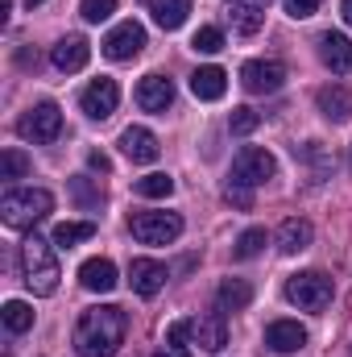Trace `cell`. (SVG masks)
<instances>
[{
  "instance_id": "1",
  "label": "cell",
  "mask_w": 352,
  "mask_h": 357,
  "mask_svg": "<svg viewBox=\"0 0 352 357\" xmlns=\"http://www.w3.org/2000/svg\"><path fill=\"white\" fill-rule=\"evenodd\" d=\"M125 333H129V316L125 307L116 303H99L88 307L75 324V354L79 357H116V349L125 345Z\"/></svg>"
},
{
  "instance_id": "2",
  "label": "cell",
  "mask_w": 352,
  "mask_h": 357,
  "mask_svg": "<svg viewBox=\"0 0 352 357\" xmlns=\"http://www.w3.org/2000/svg\"><path fill=\"white\" fill-rule=\"evenodd\" d=\"M21 278L33 295H54L58 291V258H54V241H42V237H25L21 241Z\"/></svg>"
},
{
  "instance_id": "3",
  "label": "cell",
  "mask_w": 352,
  "mask_h": 357,
  "mask_svg": "<svg viewBox=\"0 0 352 357\" xmlns=\"http://www.w3.org/2000/svg\"><path fill=\"white\" fill-rule=\"evenodd\" d=\"M50 212H54V195L46 187H17L0 195V220L8 229H33Z\"/></svg>"
},
{
  "instance_id": "4",
  "label": "cell",
  "mask_w": 352,
  "mask_h": 357,
  "mask_svg": "<svg viewBox=\"0 0 352 357\" xmlns=\"http://www.w3.org/2000/svg\"><path fill=\"white\" fill-rule=\"evenodd\" d=\"M332 295H336V287L323 270H303V274L286 278V299L303 312H323L332 303Z\"/></svg>"
},
{
  "instance_id": "5",
  "label": "cell",
  "mask_w": 352,
  "mask_h": 357,
  "mask_svg": "<svg viewBox=\"0 0 352 357\" xmlns=\"http://www.w3.org/2000/svg\"><path fill=\"white\" fill-rule=\"evenodd\" d=\"M129 233L141 245H170V241L182 237V216L178 212H133Z\"/></svg>"
},
{
  "instance_id": "6",
  "label": "cell",
  "mask_w": 352,
  "mask_h": 357,
  "mask_svg": "<svg viewBox=\"0 0 352 357\" xmlns=\"http://www.w3.org/2000/svg\"><path fill=\"white\" fill-rule=\"evenodd\" d=\"M273 175H278V162L262 146H241V154L232 158V183H241V187H262Z\"/></svg>"
},
{
  "instance_id": "7",
  "label": "cell",
  "mask_w": 352,
  "mask_h": 357,
  "mask_svg": "<svg viewBox=\"0 0 352 357\" xmlns=\"http://www.w3.org/2000/svg\"><path fill=\"white\" fill-rule=\"evenodd\" d=\"M17 133H21L25 142H54V137L63 133V112H58V104H50V100L33 104V108L17 121Z\"/></svg>"
},
{
  "instance_id": "8",
  "label": "cell",
  "mask_w": 352,
  "mask_h": 357,
  "mask_svg": "<svg viewBox=\"0 0 352 357\" xmlns=\"http://www.w3.org/2000/svg\"><path fill=\"white\" fill-rule=\"evenodd\" d=\"M282 84H286V67L278 59H253L241 67V88L249 96H273Z\"/></svg>"
},
{
  "instance_id": "9",
  "label": "cell",
  "mask_w": 352,
  "mask_h": 357,
  "mask_svg": "<svg viewBox=\"0 0 352 357\" xmlns=\"http://www.w3.org/2000/svg\"><path fill=\"white\" fill-rule=\"evenodd\" d=\"M145 50V29H141V21H120L108 38H104V54L112 59V63H129V59H137Z\"/></svg>"
},
{
  "instance_id": "10",
  "label": "cell",
  "mask_w": 352,
  "mask_h": 357,
  "mask_svg": "<svg viewBox=\"0 0 352 357\" xmlns=\"http://www.w3.org/2000/svg\"><path fill=\"white\" fill-rule=\"evenodd\" d=\"M79 104H83V112H88L91 121H108V116L116 112V104H120L116 79H108V75L91 79L88 88H83V96H79Z\"/></svg>"
},
{
  "instance_id": "11",
  "label": "cell",
  "mask_w": 352,
  "mask_h": 357,
  "mask_svg": "<svg viewBox=\"0 0 352 357\" xmlns=\"http://www.w3.org/2000/svg\"><path fill=\"white\" fill-rule=\"evenodd\" d=\"M166 278H170L166 266H162V262H154V258H133V262H129V282H133V291H137V295H145V299H150V295H158V291L166 287Z\"/></svg>"
},
{
  "instance_id": "12",
  "label": "cell",
  "mask_w": 352,
  "mask_h": 357,
  "mask_svg": "<svg viewBox=\"0 0 352 357\" xmlns=\"http://www.w3.org/2000/svg\"><path fill=\"white\" fill-rule=\"evenodd\" d=\"M54 67L58 71H67V75H75V71H83L88 67V59H91V42L83 38V33H67L58 46H54Z\"/></svg>"
},
{
  "instance_id": "13",
  "label": "cell",
  "mask_w": 352,
  "mask_h": 357,
  "mask_svg": "<svg viewBox=\"0 0 352 357\" xmlns=\"http://www.w3.org/2000/svg\"><path fill=\"white\" fill-rule=\"evenodd\" d=\"M120 150H125L129 162H154V158L162 154L158 137H154L150 129H141V125H129V129L120 133Z\"/></svg>"
},
{
  "instance_id": "14",
  "label": "cell",
  "mask_w": 352,
  "mask_h": 357,
  "mask_svg": "<svg viewBox=\"0 0 352 357\" xmlns=\"http://www.w3.org/2000/svg\"><path fill=\"white\" fill-rule=\"evenodd\" d=\"M265 345H269L273 354H298V349L307 345V328H303L298 320H273V324L265 328Z\"/></svg>"
},
{
  "instance_id": "15",
  "label": "cell",
  "mask_w": 352,
  "mask_h": 357,
  "mask_svg": "<svg viewBox=\"0 0 352 357\" xmlns=\"http://www.w3.org/2000/svg\"><path fill=\"white\" fill-rule=\"evenodd\" d=\"M315 104H319V112H323L328 121L344 125L352 116V88L349 84H328V88L315 91Z\"/></svg>"
},
{
  "instance_id": "16",
  "label": "cell",
  "mask_w": 352,
  "mask_h": 357,
  "mask_svg": "<svg viewBox=\"0 0 352 357\" xmlns=\"http://www.w3.org/2000/svg\"><path fill=\"white\" fill-rule=\"evenodd\" d=\"M137 104H141L145 112H166V108L175 104V84H170L166 75H145V79L137 84Z\"/></svg>"
},
{
  "instance_id": "17",
  "label": "cell",
  "mask_w": 352,
  "mask_h": 357,
  "mask_svg": "<svg viewBox=\"0 0 352 357\" xmlns=\"http://www.w3.org/2000/svg\"><path fill=\"white\" fill-rule=\"evenodd\" d=\"M311 241H315V229H311V220H303V216H290V220H282V229H278V250H282V254H303Z\"/></svg>"
},
{
  "instance_id": "18",
  "label": "cell",
  "mask_w": 352,
  "mask_h": 357,
  "mask_svg": "<svg viewBox=\"0 0 352 357\" xmlns=\"http://www.w3.org/2000/svg\"><path fill=\"white\" fill-rule=\"evenodd\" d=\"M195 345H199V349H207V354H220V349L228 345V324H224V316H220V312H211V316H199V320H195Z\"/></svg>"
},
{
  "instance_id": "19",
  "label": "cell",
  "mask_w": 352,
  "mask_h": 357,
  "mask_svg": "<svg viewBox=\"0 0 352 357\" xmlns=\"http://www.w3.org/2000/svg\"><path fill=\"white\" fill-rule=\"evenodd\" d=\"M79 282L88 287V291H99V295H108L120 278H116V266H112V258H88L83 266H79Z\"/></svg>"
},
{
  "instance_id": "20",
  "label": "cell",
  "mask_w": 352,
  "mask_h": 357,
  "mask_svg": "<svg viewBox=\"0 0 352 357\" xmlns=\"http://www.w3.org/2000/svg\"><path fill=\"white\" fill-rule=\"evenodd\" d=\"M319 59H323L336 75H344L352 67V42L344 33H323V38H319Z\"/></svg>"
},
{
  "instance_id": "21",
  "label": "cell",
  "mask_w": 352,
  "mask_h": 357,
  "mask_svg": "<svg viewBox=\"0 0 352 357\" xmlns=\"http://www.w3.org/2000/svg\"><path fill=\"white\" fill-rule=\"evenodd\" d=\"M191 91H195V100H220L228 91V75L220 67H199L191 75Z\"/></svg>"
},
{
  "instance_id": "22",
  "label": "cell",
  "mask_w": 352,
  "mask_h": 357,
  "mask_svg": "<svg viewBox=\"0 0 352 357\" xmlns=\"http://www.w3.org/2000/svg\"><path fill=\"white\" fill-rule=\"evenodd\" d=\"M216 299H220V307H224V312H241V307H249V303H253V287H249L245 278H224V282H220V291H216Z\"/></svg>"
},
{
  "instance_id": "23",
  "label": "cell",
  "mask_w": 352,
  "mask_h": 357,
  "mask_svg": "<svg viewBox=\"0 0 352 357\" xmlns=\"http://www.w3.org/2000/svg\"><path fill=\"white\" fill-rule=\"evenodd\" d=\"M150 13H154V21H158L162 29H178V25L186 21V13H191V0H154Z\"/></svg>"
},
{
  "instance_id": "24",
  "label": "cell",
  "mask_w": 352,
  "mask_h": 357,
  "mask_svg": "<svg viewBox=\"0 0 352 357\" xmlns=\"http://www.w3.org/2000/svg\"><path fill=\"white\" fill-rule=\"evenodd\" d=\"M95 237V225L91 220H63L58 229H54V245L58 250H71V245H79V241H91Z\"/></svg>"
},
{
  "instance_id": "25",
  "label": "cell",
  "mask_w": 352,
  "mask_h": 357,
  "mask_svg": "<svg viewBox=\"0 0 352 357\" xmlns=\"http://www.w3.org/2000/svg\"><path fill=\"white\" fill-rule=\"evenodd\" d=\"M0 320H4L8 333H29V328H33V307L21 303V299H8L4 312H0Z\"/></svg>"
},
{
  "instance_id": "26",
  "label": "cell",
  "mask_w": 352,
  "mask_h": 357,
  "mask_svg": "<svg viewBox=\"0 0 352 357\" xmlns=\"http://www.w3.org/2000/svg\"><path fill=\"white\" fill-rule=\"evenodd\" d=\"M133 191L141 195V199H166L170 191H175V178L170 175H145L133 183Z\"/></svg>"
},
{
  "instance_id": "27",
  "label": "cell",
  "mask_w": 352,
  "mask_h": 357,
  "mask_svg": "<svg viewBox=\"0 0 352 357\" xmlns=\"http://www.w3.org/2000/svg\"><path fill=\"white\" fill-rule=\"evenodd\" d=\"M262 250H265V229H249V233H241V237H237V250H232V258L249 262V258H257Z\"/></svg>"
},
{
  "instance_id": "28",
  "label": "cell",
  "mask_w": 352,
  "mask_h": 357,
  "mask_svg": "<svg viewBox=\"0 0 352 357\" xmlns=\"http://www.w3.org/2000/svg\"><path fill=\"white\" fill-rule=\"evenodd\" d=\"M262 125V112L257 108H249V104H241V108H232V116H228V129L237 133V137H245V133H253Z\"/></svg>"
},
{
  "instance_id": "29",
  "label": "cell",
  "mask_w": 352,
  "mask_h": 357,
  "mask_svg": "<svg viewBox=\"0 0 352 357\" xmlns=\"http://www.w3.org/2000/svg\"><path fill=\"white\" fill-rule=\"evenodd\" d=\"M71 191H75V199L83 204V208H104V187H95L91 178H71Z\"/></svg>"
},
{
  "instance_id": "30",
  "label": "cell",
  "mask_w": 352,
  "mask_h": 357,
  "mask_svg": "<svg viewBox=\"0 0 352 357\" xmlns=\"http://www.w3.org/2000/svg\"><path fill=\"white\" fill-rule=\"evenodd\" d=\"M191 50H199V54H216V50H224V33H220L216 25H203V29L191 38Z\"/></svg>"
},
{
  "instance_id": "31",
  "label": "cell",
  "mask_w": 352,
  "mask_h": 357,
  "mask_svg": "<svg viewBox=\"0 0 352 357\" xmlns=\"http://www.w3.org/2000/svg\"><path fill=\"white\" fill-rule=\"evenodd\" d=\"M29 175V158L21 150H4L0 154V178H25Z\"/></svg>"
},
{
  "instance_id": "32",
  "label": "cell",
  "mask_w": 352,
  "mask_h": 357,
  "mask_svg": "<svg viewBox=\"0 0 352 357\" xmlns=\"http://www.w3.org/2000/svg\"><path fill=\"white\" fill-rule=\"evenodd\" d=\"M232 21H237L241 33H257L262 21H265V13L262 8H249V4H237V8H232Z\"/></svg>"
},
{
  "instance_id": "33",
  "label": "cell",
  "mask_w": 352,
  "mask_h": 357,
  "mask_svg": "<svg viewBox=\"0 0 352 357\" xmlns=\"http://www.w3.org/2000/svg\"><path fill=\"white\" fill-rule=\"evenodd\" d=\"M79 13H83V21L99 25V21H108V17L116 13V0H83V4H79Z\"/></svg>"
},
{
  "instance_id": "34",
  "label": "cell",
  "mask_w": 352,
  "mask_h": 357,
  "mask_svg": "<svg viewBox=\"0 0 352 357\" xmlns=\"http://www.w3.org/2000/svg\"><path fill=\"white\" fill-rule=\"evenodd\" d=\"M319 4H323V0H286V17H294V21L315 17V13H319Z\"/></svg>"
},
{
  "instance_id": "35",
  "label": "cell",
  "mask_w": 352,
  "mask_h": 357,
  "mask_svg": "<svg viewBox=\"0 0 352 357\" xmlns=\"http://www.w3.org/2000/svg\"><path fill=\"white\" fill-rule=\"evenodd\" d=\"M224 199H228V204H237V208H249V204H253V187L228 183V187H224Z\"/></svg>"
},
{
  "instance_id": "36",
  "label": "cell",
  "mask_w": 352,
  "mask_h": 357,
  "mask_svg": "<svg viewBox=\"0 0 352 357\" xmlns=\"http://www.w3.org/2000/svg\"><path fill=\"white\" fill-rule=\"evenodd\" d=\"M191 333H195V320H178V324H170V328H166V341H170V345H182Z\"/></svg>"
},
{
  "instance_id": "37",
  "label": "cell",
  "mask_w": 352,
  "mask_h": 357,
  "mask_svg": "<svg viewBox=\"0 0 352 357\" xmlns=\"http://www.w3.org/2000/svg\"><path fill=\"white\" fill-rule=\"evenodd\" d=\"M88 167H91V171H99V175H108V171H112V162H108V154H104V150H91Z\"/></svg>"
},
{
  "instance_id": "38",
  "label": "cell",
  "mask_w": 352,
  "mask_h": 357,
  "mask_svg": "<svg viewBox=\"0 0 352 357\" xmlns=\"http://www.w3.org/2000/svg\"><path fill=\"white\" fill-rule=\"evenodd\" d=\"M154 357H191V354H186L182 345H166V349H158Z\"/></svg>"
},
{
  "instance_id": "39",
  "label": "cell",
  "mask_w": 352,
  "mask_h": 357,
  "mask_svg": "<svg viewBox=\"0 0 352 357\" xmlns=\"http://www.w3.org/2000/svg\"><path fill=\"white\" fill-rule=\"evenodd\" d=\"M17 63H21V67H38V54H33V50H17Z\"/></svg>"
},
{
  "instance_id": "40",
  "label": "cell",
  "mask_w": 352,
  "mask_h": 357,
  "mask_svg": "<svg viewBox=\"0 0 352 357\" xmlns=\"http://www.w3.org/2000/svg\"><path fill=\"white\" fill-rule=\"evenodd\" d=\"M340 13H344V21L352 25V0H344V4H340Z\"/></svg>"
},
{
  "instance_id": "41",
  "label": "cell",
  "mask_w": 352,
  "mask_h": 357,
  "mask_svg": "<svg viewBox=\"0 0 352 357\" xmlns=\"http://www.w3.org/2000/svg\"><path fill=\"white\" fill-rule=\"evenodd\" d=\"M237 4H249V8H265L269 0H237Z\"/></svg>"
},
{
  "instance_id": "42",
  "label": "cell",
  "mask_w": 352,
  "mask_h": 357,
  "mask_svg": "<svg viewBox=\"0 0 352 357\" xmlns=\"http://www.w3.org/2000/svg\"><path fill=\"white\" fill-rule=\"evenodd\" d=\"M8 8H13V0H0V17L8 21Z\"/></svg>"
},
{
  "instance_id": "43",
  "label": "cell",
  "mask_w": 352,
  "mask_h": 357,
  "mask_svg": "<svg viewBox=\"0 0 352 357\" xmlns=\"http://www.w3.org/2000/svg\"><path fill=\"white\" fill-rule=\"evenodd\" d=\"M25 4H29V8H38V4H42V0H25Z\"/></svg>"
}]
</instances>
